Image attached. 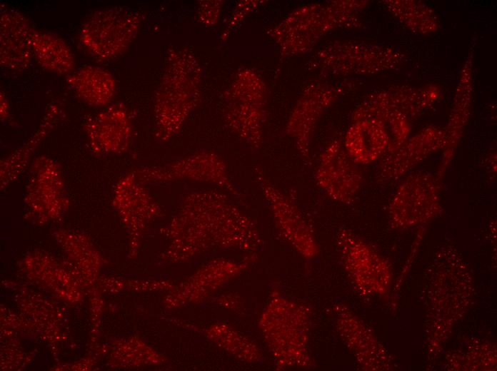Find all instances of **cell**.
Returning a JSON list of instances; mask_svg holds the SVG:
<instances>
[{
  "instance_id": "cell-1",
  "label": "cell",
  "mask_w": 497,
  "mask_h": 371,
  "mask_svg": "<svg viewBox=\"0 0 497 371\" xmlns=\"http://www.w3.org/2000/svg\"><path fill=\"white\" fill-rule=\"evenodd\" d=\"M163 233L171 241L165 258L172 261L214 248L253 251L261 244L251 218L217 190L186 193Z\"/></svg>"
},
{
  "instance_id": "cell-2",
  "label": "cell",
  "mask_w": 497,
  "mask_h": 371,
  "mask_svg": "<svg viewBox=\"0 0 497 371\" xmlns=\"http://www.w3.org/2000/svg\"><path fill=\"white\" fill-rule=\"evenodd\" d=\"M425 279L423 295L429 362L441 354L455 327L468 311L475 287L468 264L451 245H443L436 252Z\"/></svg>"
},
{
  "instance_id": "cell-3",
  "label": "cell",
  "mask_w": 497,
  "mask_h": 371,
  "mask_svg": "<svg viewBox=\"0 0 497 371\" xmlns=\"http://www.w3.org/2000/svg\"><path fill=\"white\" fill-rule=\"evenodd\" d=\"M368 4L366 0H334L303 5L271 27L268 34L278 47L281 60L303 55L333 31L361 28L360 14Z\"/></svg>"
},
{
  "instance_id": "cell-4",
  "label": "cell",
  "mask_w": 497,
  "mask_h": 371,
  "mask_svg": "<svg viewBox=\"0 0 497 371\" xmlns=\"http://www.w3.org/2000/svg\"><path fill=\"white\" fill-rule=\"evenodd\" d=\"M260 328L278 370L311 368L309 308L274 290L260 320Z\"/></svg>"
},
{
  "instance_id": "cell-5",
  "label": "cell",
  "mask_w": 497,
  "mask_h": 371,
  "mask_svg": "<svg viewBox=\"0 0 497 371\" xmlns=\"http://www.w3.org/2000/svg\"><path fill=\"white\" fill-rule=\"evenodd\" d=\"M201 69L184 49L168 55L164 72L154 96L156 136L167 142L182 129L200 97Z\"/></svg>"
},
{
  "instance_id": "cell-6",
  "label": "cell",
  "mask_w": 497,
  "mask_h": 371,
  "mask_svg": "<svg viewBox=\"0 0 497 371\" xmlns=\"http://www.w3.org/2000/svg\"><path fill=\"white\" fill-rule=\"evenodd\" d=\"M441 88L435 83L421 86H395L372 92L353 109L351 122L376 118L387 127L393 151L410 136L412 121L438 101Z\"/></svg>"
},
{
  "instance_id": "cell-7",
  "label": "cell",
  "mask_w": 497,
  "mask_h": 371,
  "mask_svg": "<svg viewBox=\"0 0 497 371\" xmlns=\"http://www.w3.org/2000/svg\"><path fill=\"white\" fill-rule=\"evenodd\" d=\"M406 54L391 46L357 41H335L316 51L306 68L319 77L369 76L401 66Z\"/></svg>"
},
{
  "instance_id": "cell-8",
  "label": "cell",
  "mask_w": 497,
  "mask_h": 371,
  "mask_svg": "<svg viewBox=\"0 0 497 371\" xmlns=\"http://www.w3.org/2000/svg\"><path fill=\"white\" fill-rule=\"evenodd\" d=\"M224 116L229 129L253 148L263 143L268 91L261 76L250 68L237 72L224 94Z\"/></svg>"
},
{
  "instance_id": "cell-9",
  "label": "cell",
  "mask_w": 497,
  "mask_h": 371,
  "mask_svg": "<svg viewBox=\"0 0 497 371\" xmlns=\"http://www.w3.org/2000/svg\"><path fill=\"white\" fill-rule=\"evenodd\" d=\"M336 244L343 269L357 292L366 298H388L393 275L387 259L346 228L337 231Z\"/></svg>"
},
{
  "instance_id": "cell-10",
  "label": "cell",
  "mask_w": 497,
  "mask_h": 371,
  "mask_svg": "<svg viewBox=\"0 0 497 371\" xmlns=\"http://www.w3.org/2000/svg\"><path fill=\"white\" fill-rule=\"evenodd\" d=\"M441 182L436 174L418 171L408 175L395 190L388 207V223L393 230L423 225L443 210Z\"/></svg>"
},
{
  "instance_id": "cell-11",
  "label": "cell",
  "mask_w": 497,
  "mask_h": 371,
  "mask_svg": "<svg viewBox=\"0 0 497 371\" xmlns=\"http://www.w3.org/2000/svg\"><path fill=\"white\" fill-rule=\"evenodd\" d=\"M141 14L120 6L101 9L82 24L79 41L94 58L108 61L124 53L136 38Z\"/></svg>"
},
{
  "instance_id": "cell-12",
  "label": "cell",
  "mask_w": 497,
  "mask_h": 371,
  "mask_svg": "<svg viewBox=\"0 0 497 371\" xmlns=\"http://www.w3.org/2000/svg\"><path fill=\"white\" fill-rule=\"evenodd\" d=\"M353 89V82H331L320 77L302 89L286 121L285 131L301 156L310 160L311 144L323 113Z\"/></svg>"
},
{
  "instance_id": "cell-13",
  "label": "cell",
  "mask_w": 497,
  "mask_h": 371,
  "mask_svg": "<svg viewBox=\"0 0 497 371\" xmlns=\"http://www.w3.org/2000/svg\"><path fill=\"white\" fill-rule=\"evenodd\" d=\"M133 171L146 185L187 181L214 185L237 198L242 197L229 176L225 161L214 152L201 151L165 165L140 167Z\"/></svg>"
},
{
  "instance_id": "cell-14",
  "label": "cell",
  "mask_w": 497,
  "mask_h": 371,
  "mask_svg": "<svg viewBox=\"0 0 497 371\" xmlns=\"http://www.w3.org/2000/svg\"><path fill=\"white\" fill-rule=\"evenodd\" d=\"M24 203L28 214L39 222L63 215L69 205L62 169L53 158L41 155L29 166Z\"/></svg>"
},
{
  "instance_id": "cell-15",
  "label": "cell",
  "mask_w": 497,
  "mask_h": 371,
  "mask_svg": "<svg viewBox=\"0 0 497 371\" xmlns=\"http://www.w3.org/2000/svg\"><path fill=\"white\" fill-rule=\"evenodd\" d=\"M255 176L282 238L303 259L315 258L319 253V247L311 225L298 205L262 171H257Z\"/></svg>"
},
{
  "instance_id": "cell-16",
  "label": "cell",
  "mask_w": 497,
  "mask_h": 371,
  "mask_svg": "<svg viewBox=\"0 0 497 371\" xmlns=\"http://www.w3.org/2000/svg\"><path fill=\"white\" fill-rule=\"evenodd\" d=\"M315 181L333 200L351 204L363 183V174L345 151L342 141L331 140L323 148L315 171Z\"/></svg>"
},
{
  "instance_id": "cell-17",
  "label": "cell",
  "mask_w": 497,
  "mask_h": 371,
  "mask_svg": "<svg viewBox=\"0 0 497 371\" xmlns=\"http://www.w3.org/2000/svg\"><path fill=\"white\" fill-rule=\"evenodd\" d=\"M337 332L359 367L367 371L393 369L388 350L372 330L349 308L337 304L333 310Z\"/></svg>"
},
{
  "instance_id": "cell-18",
  "label": "cell",
  "mask_w": 497,
  "mask_h": 371,
  "mask_svg": "<svg viewBox=\"0 0 497 371\" xmlns=\"http://www.w3.org/2000/svg\"><path fill=\"white\" fill-rule=\"evenodd\" d=\"M82 126L89 147L96 156L121 154L131 146L132 118L122 103L110 104L96 113L88 115Z\"/></svg>"
},
{
  "instance_id": "cell-19",
  "label": "cell",
  "mask_w": 497,
  "mask_h": 371,
  "mask_svg": "<svg viewBox=\"0 0 497 371\" xmlns=\"http://www.w3.org/2000/svg\"><path fill=\"white\" fill-rule=\"evenodd\" d=\"M444 128L435 125L423 127L396 150L386 153L378 161L376 173L379 183L396 182L433 153L442 151Z\"/></svg>"
},
{
  "instance_id": "cell-20",
  "label": "cell",
  "mask_w": 497,
  "mask_h": 371,
  "mask_svg": "<svg viewBox=\"0 0 497 371\" xmlns=\"http://www.w3.org/2000/svg\"><path fill=\"white\" fill-rule=\"evenodd\" d=\"M112 204L129 230L131 250L135 251L146 224L161 214V208L133 169L115 184Z\"/></svg>"
},
{
  "instance_id": "cell-21",
  "label": "cell",
  "mask_w": 497,
  "mask_h": 371,
  "mask_svg": "<svg viewBox=\"0 0 497 371\" xmlns=\"http://www.w3.org/2000/svg\"><path fill=\"white\" fill-rule=\"evenodd\" d=\"M473 51L471 49L461 68L447 124L445 143L435 173L443 182L470 119L473 96Z\"/></svg>"
},
{
  "instance_id": "cell-22",
  "label": "cell",
  "mask_w": 497,
  "mask_h": 371,
  "mask_svg": "<svg viewBox=\"0 0 497 371\" xmlns=\"http://www.w3.org/2000/svg\"><path fill=\"white\" fill-rule=\"evenodd\" d=\"M34 27L19 11L0 9V64L11 71L27 68L33 58L31 36Z\"/></svg>"
},
{
  "instance_id": "cell-23",
  "label": "cell",
  "mask_w": 497,
  "mask_h": 371,
  "mask_svg": "<svg viewBox=\"0 0 497 371\" xmlns=\"http://www.w3.org/2000/svg\"><path fill=\"white\" fill-rule=\"evenodd\" d=\"M349 157L358 165L379 161L387 151L391 137L386 126L376 118L351 121L342 141Z\"/></svg>"
},
{
  "instance_id": "cell-24",
  "label": "cell",
  "mask_w": 497,
  "mask_h": 371,
  "mask_svg": "<svg viewBox=\"0 0 497 371\" xmlns=\"http://www.w3.org/2000/svg\"><path fill=\"white\" fill-rule=\"evenodd\" d=\"M64 106L60 101L50 103L41 121L29 138L0 162V186L4 190L17 180L29 166L35 151L64 118Z\"/></svg>"
},
{
  "instance_id": "cell-25",
  "label": "cell",
  "mask_w": 497,
  "mask_h": 371,
  "mask_svg": "<svg viewBox=\"0 0 497 371\" xmlns=\"http://www.w3.org/2000/svg\"><path fill=\"white\" fill-rule=\"evenodd\" d=\"M66 81L76 97L94 108L110 105L116 91L112 73L99 66H84L68 76Z\"/></svg>"
},
{
  "instance_id": "cell-26",
  "label": "cell",
  "mask_w": 497,
  "mask_h": 371,
  "mask_svg": "<svg viewBox=\"0 0 497 371\" xmlns=\"http://www.w3.org/2000/svg\"><path fill=\"white\" fill-rule=\"evenodd\" d=\"M33 57L46 71L66 77L76 71V61L68 43L60 36L34 29Z\"/></svg>"
},
{
  "instance_id": "cell-27",
  "label": "cell",
  "mask_w": 497,
  "mask_h": 371,
  "mask_svg": "<svg viewBox=\"0 0 497 371\" xmlns=\"http://www.w3.org/2000/svg\"><path fill=\"white\" fill-rule=\"evenodd\" d=\"M496 344L471 338L461 347L446 355L444 369L456 371H493L496 370Z\"/></svg>"
},
{
  "instance_id": "cell-28",
  "label": "cell",
  "mask_w": 497,
  "mask_h": 371,
  "mask_svg": "<svg viewBox=\"0 0 497 371\" xmlns=\"http://www.w3.org/2000/svg\"><path fill=\"white\" fill-rule=\"evenodd\" d=\"M381 3L403 26L415 34L427 36L439 30L436 13L421 1L383 0Z\"/></svg>"
},
{
  "instance_id": "cell-29",
  "label": "cell",
  "mask_w": 497,
  "mask_h": 371,
  "mask_svg": "<svg viewBox=\"0 0 497 371\" xmlns=\"http://www.w3.org/2000/svg\"><path fill=\"white\" fill-rule=\"evenodd\" d=\"M222 345L235 357L246 362H255L260 359V352L255 344L233 328L222 327Z\"/></svg>"
},
{
  "instance_id": "cell-30",
  "label": "cell",
  "mask_w": 497,
  "mask_h": 371,
  "mask_svg": "<svg viewBox=\"0 0 497 371\" xmlns=\"http://www.w3.org/2000/svg\"><path fill=\"white\" fill-rule=\"evenodd\" d=\"M263 1H239L232 11L224 34L226 37L246 19V17L261 5Z\"/></svg>"
},
{
  "instance_id": "cell-31",
  "label": "cell",
  "mask_w": 497,
  "mask_h": 371,
  "mask_svg": "<svg viewBox=\"0 0 497 371\" xmlns=\"http://www.w3.org/2000/svg\"><path fill=\"white\" fill-rule=\"evenodd\" d=\"M221 1H204L199 8L200 21L204 24L213 25L218 22L222 10Z\"/></svg>"
},
{
  "instance_id": "cell-32",
  "label": "cell",
  "mask_w": 497,
  "mask_h": 371,
  "mask_svg": "<svg viewBox=\"0 0 497 371\" xmlns=\"http://www.w3.org/2000/svg\"><path fill=\"white\" fill-rule=\"evenodd\" d=\"M10 117V105L9 99L4 92L1 90L0 93V118L1 121H5Z\"/></svg>"
},
{
  "instance_id": "cell-33",
  "label": "cell",
  "mask_w": 497,
  "mask_h": 371,
  "mask_svg": "<svg viewBox=\"0 0 497 371\" xmlns=\"http://www.w3.org/2000/svg\"><path fill=\"white\" fill-rule=\"evenodd\" d=\"M488 168L492 171L493 173L496 172V153L495 152L493 153L492 154L490 155L488 158Z\"/></svg>"
}]
</instances>
